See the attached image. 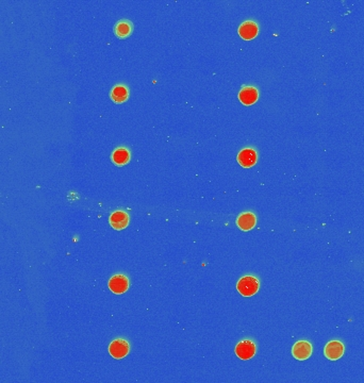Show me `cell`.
Returning <instances> with one entry per match:
<instances>
[{"label":"cell","mask_w":364,"mask_h":383,"mask_svg":"<svg viewBox=\"0 0 364 383\" xmlns=\"http://www.w3.org/2000/svg\"><path fill=\"white\" fill-rule=\"evenodd\" d=\"M260 282L253 276H245L237 284L238 292L244 297H250L259 291Z\"/></svg>","instance_id":"6da1fadb"},{"label":"cell","mask_w":364,"mask_h":383,"mask_svg":"<svg viewBox=\"0 0 364 383\" xmlns=\"http://www.w3.org/2000/svg\"><path fill=\"white\" fill-rule=\"evenodd\" d=\"M344 351H345L344 344L338 339H335V340H330L329 343H327L324 350V354L328 360L337 361L343 357Z\"/></svg>","instance_id":"7a4b0ae2"},{"label":"cell","mask_w":364,"mask_h":383,"mask_svg":"<svg viewBox=\"0 0 364 383\" xmlns=\"http://www.w3.org/2000/svg\"><path fill=\"white\" fill-rule=\"evenodd\" d=\"M130 345L124 338H117L110 344L109 353L115 359H123L129 354Z\"/></svg>","instance_id":"3957f363"},{"label":"cell","mask_w":364,"mask_h":383,"mask_svg":"<svg viewBox=\"0 0 364 383\" xmlns=\"http://www.w3.org/2000/svg\"><path fill=\"white\" fill-rule=\"evenodd\" d=\"M292 355L298 361L308 360L312 355V345L308 340H298L292 348Z\"/></svg>","instance_id":"277c9868"},{"label":"cell","mask_w":364,"mask_h":383,"mask_svg":"<svg viewBox=\"0 0 364 383\" xmlns=\"http://www.w3.org/2000/svg\"><path fill=\"white\" fill-rule=\"evenodd\" d=\"M235 355L242 360H249L256 355V344L251 339H243L235 346Z\"/></svg>","instance_id":"5b68a950"},{"label":"cell","mask_w":364,"mask_h":383,"mask_svg":"<svg viewBox=\"0 0 364 383\" xmlns=\"http://www.w3.org/2000/svg\"><path fill=\"white\" fill-rule=\"evenodd\" d=\"M258 160V154L253 148H244L238 155V162L244 168L254 166Z\"/></svg>","instance_id":"8992f818"},{"label":"cell","mask_w":364,"mask_h":383,"mask_svg":"<svg viewBox=\"0 0 364 383\" xmlns=\"http://www.w3.org/2000/svg\"><path fill=\"white\" fill-rule=\"evenodd\" d=\"M109 289L114 294H124L129 289V280L124 275L113 276L109 281Z\"/></svg>","instance_id":"52a82bcc"},{"label":"cell","mask_w":364,"mask_h":383,"mask_svg":"<svg viewBox=\"0 0 364 383\" xmlns=\"http://www.w3.org/2000/svg\"><path fill=\"white\" fill-rule=\"evenodd\" d=\"M258 33H259V26L252 20L244 21L239 28V35L245 41L253 40L257 35H258Z\"/></svg>","instance_id":"ba28073f"},{"label":"cell","mask_w":364,"mask_h":383,"mask_svg":"<svg viewBox=\"0 0 364 383\" xmlns=\"http://www.w3.org/2000/svg\"><path fill=\"white\" fill-rule=\"evenodd\" d=\"M258 98L259 91L257 90V88L251 87V85H246L239 93V99L245 105L253 104L254 102H257Z\"/></svg>","instance_id":"9c48e42d"},{"label":"cell","mask_w":364,"mask_h":383,"mask_svg":"<svg viewBox=\"0 0 364 383\" xmlns=\"http://www.w3.org/2000/svg\"><path fill=\"white\" fill-rule=\"evenodd\" d=\"M109 221L115 230H123L129 223V215L125 211H115L110 215Z\"/></svg>","instance_id":"30bf717a"},{"label":"cell","mask_w":364,"mask_h":383,"mask_svg":"<svg viewBox=\"0 0 364 383\" xmlns=\"http://www.w3.org/2000/svg\"><path fill=\"white\" fill-rule=\"evenodd\" d=\"M257 223V217L252 212H244L239 215L237 219L238 227L243 231H249L254 228Z\"/></svg>","instance_id":"8fae6325"},{"label":"cell","mask_w":364,"mask_h":383,"mask_svg":"<svg viewBox=\"0 0 364 383\" xmlns=\"http://www.w3.org/2000/svg\"><path fill=\"white\" fill-rule=\"evenodd\" d=\"M128 96H129V91H128V88L124 84L115 85L111 91V98L116 103L125 102L128 99Z\"/></svg>","instance_id":"7c38bea8"},{"label":"cell","mask_w":364,"mask_h":383,"mask_svg":"<svg viewBox=\"0 0 364 383\" xmlns=\"http://www.w3.org/2000/svg\"><path fill=\"white\" fill-rule=\"evenodd\" d=\"M112 160L116 165H119V166L126 165L130 161V152L128 149L120 147L115 149L114 152L112 154Z\"/></svg>","instance_id":"4fadbf2b"},{"label":"cell","mask_w":364,"mask_h":383,"mask_svg":"<svg viewBox=\"0 0 364 383\" xmlns=\"http://www.w3.org/2000/svg\"><path fill=\"white\" fill-rule=\"evenodd\" d=\"M132 24L128 20H121L115 26V34L119 37H127L131 34Z\"/></svg>","instance_id":"5bb4252c"}]
</instances>
